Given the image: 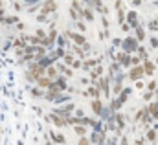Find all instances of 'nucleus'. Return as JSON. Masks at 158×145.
I'll return each instance as SVG.
<instances>
[{
    "mask_svg": "<svg viewBox=\"0 0 158 145\" xmlns=\"http://www.w3.org/2000/svg\"><path fill=\"white\" fill-rule=\"evenodd\" d=\"M76 26H77V30H81V31H86V26H85L81 20H77V22H76Z\"/></svg>",
    "mask_w": 158,
    "mask_h": 145,
    "instance_id": "obj_29",
    "label": "nucleus"
},
{
    "mask_svg": "<svg viewBox=\"0 0 158 145\" xmlns=\"http://www.w3.org/2000/svg\"><path fill=\"white\" fill-rule=\"evenodd\" d=\"M77 145H92V142H90V140H86L85 136H81V138H79V142H77Z\"/></svg>",
    "mask_w": 158,
    "mask_h": 145,
    "instance_id": "obj_25",
    "label": "nucleus"
},
{
    "mask_svg": "<svg viewBox=\"0 0 158 145\" xmlns=\"http://www.w3.org/2000/svg\"><path fill=\"white\" fill-rule=\"evenodd\" d=\"M46 75H48L50 79H53V77H57V70H55L53 66H48V70H46Z\"/></svg>",
    "mask_w": 158,
    "mask_h": 145,
    "instance_id": "obj_18",
    "label": "nucleus"
},
{
    "mask_svg": "<svg viewBox=\"0 0 158 145\" xmlns=\"http://www.w3.org/2000/svg\"><path fill=\"white\" fill-rule=\"evenodd\" d=\"M99 90H101V88H99L98 85H94V86H90V88H88V92H86V94H88V96H92L94 99H99Z\"/></svg>",
    "mask_w": 158,
    "mask_h": 145,
    "instance_id": "obj_11",
    "label": "nucleus"
},
{
    "mask_svg": "<svg viewBox=\"0 0 158 145\" xmlns=\"http://www.w3.org/2000/svg\"><path fill=\"white\" fill-rule=\"evenodd\" d=\"M123 103H125V101H121V99H114V101H112V110H118L119 107H121V105H123Z\"/></svg>",
    "mask_w": 158,
    "mask_h": 145,
    "instance_id": "obj_21",
    "label": "nucleus"
},
{
    "mask_svg": "<svg viewBox=\"0 0 158 145\" xmlns=\"http://www.w3.org/2000/svg\"><path fill=\"white\" fill-rule=\"evenodd\" d=\"M138 55H140V57H142V59H143V61H145V59H147V52H145V50H143V48H138Z\"/></svg>",
    "mask_w": 158,
    "mask_h": 145,
    "instance_id": "obj_27",
    "label": "nucleus"
},
{
    "mask_svg": "<svg viewBox=\"0 0 158 145\" xmlns=\"http://www.w3.org/2000/svg\"><path fill=\"white\" fill-rule=\"evenodd\" d=\"M147 140L155 142V140H156V130H147Z\"/></svg>",
    "mask_w": 158,
    "mask_h": 145,
    "instance_id": "obj_24",
    "label": "nucleus"
},
{
    "mask_svg": "<svg viewBox=\"0 0 158 145\" xmlns=\"http://www.w3.org/2000/svg\"><path fill=\"white\" fill-rule=\"evenodd\" d=\"M142 61H143V59H142L140 55H138V57H131V64H132V66H140Z\"/></svg>",
    "mask_w": 158,
    "mask_h": 145,
    "instance_id": "obj_20",
    "label": "nucleus"
},
{
    "mask_svg": "<svg viewBox=\"0 0 158 145\" xmlns=\"http://www.w3.org/2000/svg\"><path fill=\"white\" fill-rule=\"evenodd\" d=\"M147 88H149L151 92H156V83H155V81H151V83L147 85Z\"/></svg>",
    "mask_w": 158,
    "mask_h": 145,
    "instance_id": "obj_31",
    "label": "nucleus"
},
{
    "mask_svg": "<svg viewBox=\"0 0 158 145\" xmlns=\"http://www.w3.org/2000/svg\"><path fill=\"white\" fill-rule=\"evenodd\" d=\"M118 22H119V24H123V22H125V13H123V9H121V7L118 9Z\"/></svg>",
    "mask_w": 158,
    "mask_h": 145,
    "instance_id": "obj_23",
    "label": "nucleus"
},
{
    "mask_svg": "<svg viewBox=\"0 0 158 145\" xmlns=\"http://www.w3.org/2000/svg\"><path fill=\"white\" fill-rule=\"evenodd\" d=\"M37 83H39V86H42V88H50V85H52V79L46 75V77H39V79H37Z\"/></svg>",
    "mask_w": 158,
    "mask_h": 145,
    "instance_id": "obj_13",
    "label": "nucleus"
},
{
    "mask_svg": "<svg viewBox=\"0 0 158 145\" xmlns=\"http://www.w3.org/2000/svg\"><path fill=\"white\" fill-rule=\"evenodd\" d=\"M99 88H101V92L109 97V94H110V77H103V79L99 81Z\"/></svg>",
    "mask_w": 158,
    "mask_h": 145,
    "instance_id": "obj_4",
    "label": "nucleus"
},
{
    "mask_svg": "<svg viewBox=\"0 0 158 145\" xmlns=\"http://www.w3.org/2000/svg\"><path fill=\"white\" fill-rule=\"evenodd\" d=\"M147 112L153 116V119H158V103H151L147 107Z\"/></svg>",
    "mask_w": 158,
    "mask_h": 145,
    "instance_id": "obj_12",
    "label": "nucleus"
},
{
    "mask_svg": "<svg viewBox=\"0 0 158 145\" xmlns=\"http://www.w3.org/2000/svg\"><path fill=\"white\" fill-rule=\"evenodd\" d=\"M57 83H59L61 90H66V79L64 77H57Z\"/></svg>",
    "mask_w": 158,
    "mask_h": 145,
    "instance_id": "obj_22",
    "label": "nucleus"
},
{
    "mask_svg": "<svg viewBox=\"0 0 158 145\" xmlns=\"http://www.w3.org/2000/svg\"><path fill=\"white\" fill-rule=\"evenodd\" d=\"M31 96H33V97H39V96H46V94L40 92L39 88H33V90H31Z\"/></svg>",
    "mask_w": 158,
    "mask_h": 145,
    "instance_id": "obj_26",
    "label": "nucleus"
},
{
    "mask_svg": "<svg viewBox=\"0 0 158 145\" xmlns=\"http://www.w3.org/2000/svg\"><path fill=\"white\" fill-rule=\"evenodd\" d=\"M46 145H52V143H50V142H48V143H46Z\"/></svg>",
    "mask_w": 158,
    "mask_h": 145,
    "instance_id": "obj_42",
    "label": "nucleus"
},
{
    "mask_svg": "<svg viewBox=\"0 0 158 145\" xmlns=\"http://www.w3.org/2000/svg\"><path fill=\"white\" fill-rule=\"evenodd\" d=\"M64 63H66V64H74V57H72L70 53H68V55H64Z\"/></svg>",
    "mask_w": 158,
    "mask_h": 145,
    "instance_id": "obj_28",
    "label": "nucleus"
},
{
    "mask_svg": "<svg viewBox=\"0 0 158 145\" xmlns=\"http://www.w3.org/2000/svg\"><path fill=\"white\" fill-rule=\"evenodd\" d=\"M66 35L70 37V39H72V40H74L77 46H83V44H86V39H85L83 35H79V33H72V31H68Z\"/></svg>",
    "mask_w": 158,
    "mask_h": 145,
    "instance_id": "obj_7",
    "label": "nucleus"
},
{
    "mask_svg": "<svg viewBox=\"0 0 158 145\" xmlns=\"http://www.w3.org/2000/svg\"><path fill=\"white\" fill-rule=\"evenodd\" d=\"M55 37H57V31H55V30H52V31H50V33H48V39H50V40H52V42H53V40H55Z\"/></svg>",
    "mask_w": 158,
    "mask_h": 145,
    "instance_id": "obj_30",
    "label": "nucleus"
},
{
    "mask_svg": "<svg viewBox=\"0 0 158 145\" xmlns=\"http://www.w3.org/2000/svg\"><path fill=\"white\" fill-rule=\"evenodd\" d=\"M85 2H86V4H88L90 7L98 9V11H99L101 15H107V13H109V9H107V7H105L103 4H101V0H85Z\"/></svg>",
    "mask_w": 158,
    "mask_h": 145,
    "instance_id": "obj_3",
    "label": "nucleus"
},
{
    "mask_svg": "<svg viewBox=\"0 0 158 145\" xmlns=\"http://www.w3.org/2000/svg\"><path fill=\"white\" fill-rule=\"evenodd\" d=\"M37 37H40V39H46V31H44V30H37Z\"/></svg>",
    "mask_w": 158,
    "mask_h": 145,
    "instance_id": "obj_33",
    "label": "nucleus"
},
{
    "mask_svg": "<svg viewBox=\"0 0 158 145\" xmlns=\"http://www.w3.org/2000/svg\"><path fill=\"white\" fill-rule=\"evenodd\" d=\"M83 17H85V20H88V22H92L96 17H94V11L90 9V7H85L83 9Z\"/></svg>",
    "mask_w": 158,
    "mask_h": 145,
    "instance_id": "obj_14",
    "label": "nucleus"
},
{
    "mask_svg": "<svg viewBox=\"0 0 158 145\" xmlns=\"http://www.w3.org/2000/svg\"><path fill=\"white\" fill-rule=\"evenodd\" d=\"M46 119H48V121H52V123H53V125H57V127H64V125L68 123L66 119H63V118H59V116H55V114H52V116H48Z\"/></svg>",
    "mask_w": 158,
    "mask_h": 145,
    "instance_id": "obj_5",
    "label": "nucleus"
},
{
    "mask_svg": "<svg viewBox=\"0 0 158 145\" xmlns=\"http://www.w3.org/2000/svg\"><path fill=\"white\" fill-rule=\"evenodd\" d=\"M156 63H158V61H156Z\"/></svg>",
    "mask_w": 158,
    "mask_h": 145,
    "instance_id": "obj_43",
    "label": "nucleus"
},
{
    "mask_svg": "<svg viewBox=\"0 0 158 145\" xmlns=\"http://www.w3.org/2000/svg\"><path fill=\"white\" fill-rule=\"evenodd\" d=\"M50 136H52V138H53V142H57V143H66L64 136H61V134H57V132H50Z\"/></svg>",
    "mask_w": 158,
    "mask_h": 145,
    "instance_id": "obj_16",
    "label": "nucleus"
},
{
    "mask_svg": "<svg viewBox=\"0 0 158 145\" xmlns=\"http://www.w3.org/2000/svg\"><path fill=\"white\" fill-rule=\"evenodd\" d=\"M127 20H129L131 26H136V22H138V15H136V11H129V13H127Z\"/></svg>",
    "mask_w": 158,
    "mask_h": 145,
    "instance_id": "obj_15",
    "label": "nucleus"
},
{
    "mask_svg": "<svg viewBox=\"0 0 158 145\" xmlns=\"http://www.w3.org/2000/svg\"><path fill=\"white\" fill-rule=\"evenodd\" d=\"M101 22H103V26H105V28H109V19H107V17H103V19H101Z\"/></svg>",
    "mask_w": 158,
    "mask_h": 145,
    "instance_id": "obj_38",
    "label": "nucleus"
},
{
    "mask_svg": "<svg viewBox=\"0 0 158 145\" xmlns=\"http://www.w3.org/2000/svg\"><path fill=\"white\" fill-rule=\"evenodd\" d=\"M39 0H24V6H33V4H37Z\"/></svg>",
    "mask_w": 158,
    "mask_h": 145,
    "instance_id": "obj_35",
    "label": "nucleus"
},
{
    "mask_svg": "<svg viewBox=\"0 0 158 145\" xmlns=\"http://www.w3.org/2000/svg\"><path fill=\"white\" fill-rule=\"evenodd\" d=\"M74 109H76V107H74V103H70V105H66V107H63V109H57V114H59V116H66V118H68V114H70Z\"/></svg>",
    "mask_w": 158,
    "mask_h": 145,
    "instance_id": "obj_9",
    "label": "nucleus"
},
{
    "mask_svg": "<svg viewBox=\"0 0 158 145\" xmlns=\"http://www.w3.org/2000/svg\"><path fill=\"white\" fill-rule=\"evenodd\" d=\"M143 68H145V75H153V72H155V63L149 61V59H145L143 61Z\"/></svg>",
    "mask_w": 158,
    "mask_h": 145,
    "instance_id": "obj_8",
    "label": "nucleus"
},
{
    "mask_svg": "<svg viewBox=\"0 0 158 145\" xmlns=\"http://www.w3.org/2000/svg\"><path fill=\"white\" fill-rule=\"evenodd\" d=\"M151 97H153V92H151V90H149V92H147V94H145V96H143V99H145V101H149V99H151Z\"/></svg>",
    "mask_w": 158,
    "mask_h": 145,
    "instance_id": "obj_36",
    "label": "nucleus"
},
{
    "mask_svg": "<svg viewBox=\"0 0 158 145\" xmlns=\"http://www.w3.org/2000/svg\"><path fill=\"white\" fill-rule=\"evenodd\" d=\"M143 75H145V68H143V66H132L131 72H129V79H132V81H140Z\"/></svg>",
    "mask_w": 158,
    "mask_h": 145,
    "instance_id": "obj_2",
    "label": "nucleus"
},
{
    "mask_svg": "<svg viewBox=\"0 0 158 145\" xmlns=\"http://www.w3.org/2000/svg\"><path fill=\"white\" fill-rule=\"evenodd\" d=\"M90 107H92V110H94L96 114H103V110H105V109H103V105H101V101H99V99H94Z\"/></svg>",
    "mask_w": 158,
    "mask_h": 145,
    "instance_id": "obj_10",
    "label": "nucleus"
},
{
    "mask_svg": "<svg viewBox=\"0 0 158 145\" xmlns=\"http://www.w3.org/2000/svg\"><path fill=\"white\" fill-rule=\"evenodd\" d=\"M74 130H76V134H77L79 138H81V136H85V134H86V129H85V127H83V125H81V127H79V125H74Z\"/></svg>",
    "mask_w": 158,
    "mask_h": 145,
    "instance_id": "obj_17",
    "label": "nucleus"
},
{
    "mask_svg": "<svg viewBox=\"0 0 158 145\" xmlns=\"http://www.w3.org/2000/svg\"><path fill=\"white\" fill-rule=\"evenodd\" d=\"M81 66H83V63H81V61H76V63H74V68H81Z\"/></svg>",
    "mask_w": 158,
    "mask_h": 145,
    "instance_id": "obj_39",
    "label": "nucleus"
},
{
    "mask_svg": "<svg viewBox=\"0 0 158 145\" xmlns=\"http://www.w3.org/2000/svg\"><path fill=\"white\" fill-rule=\"evenodd\" d=\"M151 48H158V39H151Z\"/></svg>",
    "mask_w": 158,
    "mask_h": 145,
    "instance_id": "obj_34",
    "label": "nucleus"
},
{
    "mask_svg": "<svg viewBox=\"0 0 158 145\" xmlns=\"http://www.w3.org/2000/svg\"><path fill=\"white\" fill-rule=\"evenodd\" d=\"M121 30H123V31L127 33V31L131 30V24H127V22H123V24H121Z\"/></svg>",
    "mask_w": 158,
    "mask_h": 145,
    "instance_id": "obj_32",
    "label": "nucleus"
},
{
    "mask_svg": "<svg viewBox=\"0 0 158 145\" xmlns=\"http://www.w3.org/2000/svg\"><path fill=\"white\" fill-rule=\"evenodd\" d=\"M136 39H138L140 42H142V40L145 39V31H143L142 28H136Z\"/></svg>",
    "mask_w": 158,
    "mask_h": 145,
    "instance_id": "obj_19",
    "label": "nucleus"
},
{
    "mask_svg": "<svg viewBox=\"0 0 158 145\" xmlns=\"http://www.w3.org/2000/svg\"><path fill=\"white\" fill-rule=\"evenodd\" d=\"M121 145H129V143H127V140H125V138L121 140Z\"/></svg>",
    "mask_w": 158,
    "mask_h": 145,
    "instance_id": "obj_41",
    "label": "nucleus"
},
{
    "mask_svg": "<svg viewBox=\"0 0 158 145\" xmlns=\"http://www.w3.org/2000/svg\"><path fill=\"white\" fill-rule=\"evenodd\" d=\"M109 145H116V140H114V138H110V140H109Z\"/></svg>",
    "mask_w": 158,
    "mask_h": 145,
    "instance_id": "obj_40",
    "label": "nucleus"
},
{
    "mask_svg": "<svg viewBox=\"0 0 158 145\" xmlns=\"http://www.w3.org/2000/svg\"><path fill=\"white\" fill-rule=\"evenodd\" d=\"M116 63L121 64V66H129V64H131V57H129V53H127V52H125V53H118Z\"/></svg>",
    "mask_w": 158,
    "mask_h": 145,
    "instance_id": "obj_6",
    "label": "nucleus"
},
{
    "mask_svg": "<svg viewBox=\"0 0 158 145\" xmlns=\"http://www.w3.org/2000/svg\"><path fill=\"white\" fill-rule=\"evenodd\" d=\"M6 22H9V24H13V22H17V17H9V19H6Z\"/></svg>",
    "mask_w": 158,
    "mask_h": 145,
    "instance_id": "obj_37",
    "label": "nucleus"
},
{
    "mask_svg": "<svg viewBox=\"0 0 158 145\" xmlns=\"http://www.w3.org/2000/svg\"><path fill=\"white\" fill-rule=\"evenodd\" d=\"M138 39H132V37H127L125 39V42H123V52H127V53H131V52H134V50H138L140 46H138Z\"/></svg>",
    "mask_w": 158,
    "mask_h": 145,
    "instance_id": "obj_1",
    "label": "nucleus"
}]
</instances>
